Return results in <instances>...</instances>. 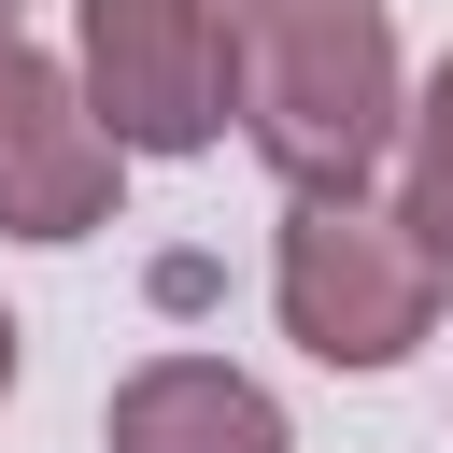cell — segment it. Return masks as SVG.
I'll use <instances>...</instances> for the list:
<instances>
[{"instance_id":"6da1fadb","label":"cell","mask_w":453,"mask_h":453,"mask_svg":"<svg viewBox=\"0 0 453 453\" xmlns=\"http://www.w3.org/2000/svg\"><path fill=\"white\" fill-rule=\"evenodd\" d=\"M226 127L283 170V198H368L411 127L382 0H226Z\"/></svg>"},{"instance_id":"7a4b0ae2","label":"cell","mask_w":453,"mask_h":453,"mask_svg":"<svg viewBox=\"0 0 453 453\" xmlns=\"http://www.w3.org/2000/svg\"><path fill=\"white\" fill-rule=\"evenodd\" d=\"M439 255L411 212L382 198H283V241H269V311L311 368H411L439 340Z\"/></svg>"},{"instance_id":"3957f363","label":"cell","mask_w":453,"mask_h":453,"mask_svg":"<svg viewBox=\"0 0 453 453\" xmlns=\"http://www.w3.org/2000/svg\"><path fill=\"white\" fill-rule=\"evenodd\" d=\"M71 85L113 156H212L226 142V0H71Z\"/></svg>"},{"instance_id":"277c9868","label":"cell","mask_w":453,"mask_h":453,"mask_svg":"<svg viewBox=\"0 0 453 453\" xmlns=\"http://www.w3.org/2000/svg\"><path fill=\"white\" fill-rule=\"evenodd\" d=\"M113 198H127V156L85 113L71 57L0 28V241H99Z\"/></svg>"},{"instance_id":"5b68a950","label":"cell","mask_w":453,"mask_h":453,"mask_svg":"<svg viewBox=\"0 0 453 453\" xmlns=\"http://www.w3.org/2000/svg\"><path fill=\"white\" fill-rule=\"evenodd\" d=\"M99 439H113V453H297L283 396H269L255 368H226V354H142V368L113 382Z\"/></svg>"},{"instance_id":"8992f818","label":"cell","mask_w":453,"mask_h":453,"mask_svg":"<svg viewBox=\"0 0 453 453\" xmlns=\"http://www.w3.org/2000/svg\"><path fill=\"white\" fill-rule=\"evenodd\" d=\"M396 212H411L425 255L453 269V57L425 71V99H411V127H396Z\"/></svg>"},{"instance_id":"52a82bcc","label":"cell","mask_w":453,"mask_h":453,"mask_svg":"<svg viewBox=\"0 0 453 453\" xmlns=\"http://www.w3.org/2000/svg\"><path fill=\"white\" fill-rule=\"evenodd\" d=\"M0 396H14V311H0Z\"/></svg>"},{"instance_id":"ba28073f","label":"cell","mask_w":453,"mask_h":453,"mask_svg":"<svg viewBox=\"0 0 453 453\" xmlns=\"http://www.w3.org/2000/svg\"><path fill=\"white\" fill-rule=\"evenodd\" d=\"M0 28H14V0H0Z\"/></svg>"}]
</instances>
